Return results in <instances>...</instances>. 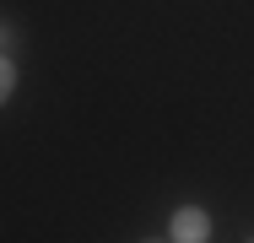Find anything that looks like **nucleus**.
Wrapping results in <instances>:
<instances>
[{
  "instance_id": "7ed1b4c3",
  "label": "nucleus",
  "mask_w": 254,
  "mask_h": 243,
  "mask_svg": "<svg viewBox=\"0 0 254 243\" xmlns=\"http://www.w3.org/2000/svg\"><path fill=\"white\" fill-rule=\"evenodd\" d=\"M11 38H16V33H11V22H0V49H11Z\"/></svg>"
},
{
  "instance_id": "f03ea898",
  "label": "nucleus",
  "mask_w": 254,
  "mask_h": 243,
  "mask_svg": "<svg viewBox=\"0 0 254 243\" xmlns=\"http://www.w3.org/2000/svg\"><path fill=\"white\" fill-rule=\"evenodd\" d=\"M11 92H16V60H11V49H0V108L11 103Z\"/></svg>"
},
{
  "instance_id": "f257e3e1",
  "label": "nucleus",
  "mask_w": 254,
  "mask_h": 243,
  "mask_svg": "<svg viewBox=\"0 0 254 243\" xmlns=\"http://www.w3.org/2000/svg\"><path fill=\"white\" fill-rule=\"evenodd\" d=\"M168 238L173 243H205L211 238V211L205 205H179L173 222H168Z\"/></svg>"
}]
</instances>
